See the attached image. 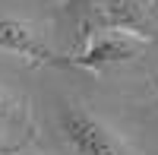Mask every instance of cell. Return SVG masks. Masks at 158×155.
<instances>
[{
	"label": "cell",
	"instance_id": "1",
	"mask_svg": "<svg viewBox=\"0 0 158 155\" xmlns=\"http://www.w3.org/2000/svg\"><path fill=\"white\" fill-rule=\"evenodd\" d=\"M60 136L73 155H133L108 124L82 108L60 111Z\"/></svg>",
	"mask_w": 158,
	"mask_h": 155
},
{
	"label": "cell",
	"instance_id": "4",
	"mask_svg": "<svg viewBox=\"0 0 158 155\" xmlns=\"http://www.w3.org/2000/svg\"><path fill=\"white\" fill-rule=\"evenodd\" d=\"M13 117H16V101H13V95L0 86V133H6V127L13 124Z\"/></svg>",
	"mask_w": 158,
	"mask_h": 155
},
{
	"label": "cell",
	"instance_id": "3",
	"mask_svg": "<svg viewBox=\"0 0 158 155\" xmlns=\"http://www.w3.org/2000/svg\"><path fill=\"white\" fill-rule=\"evenodd\" d=\"M0 51L29 57L35 63H63L54 51L38 38V32L32 29L29 22H19L13 16H0Z\"/></svg>",
	"mask_w": 158,
	"mask_h": 155
},
{
	"label": "cell",
	"instance_id": "2",
	"mask_svg": "<svg viewBox=\"0 0 158 155\" xmlns=\"http://www.w3.org/2000/svg\"><path fill=\"white\" fill-rule=\"evenodd\" d=\"M146 44H149V38L136 29H101L70 63L85 67V70H104V67H114V63L133 60L139 51H146Z\"/></svg>",
	"mask_w": 158,
	"mask_h": 155
}]
</instances>
